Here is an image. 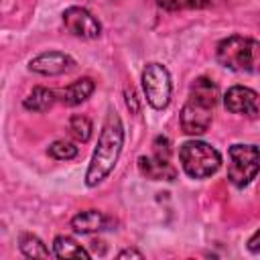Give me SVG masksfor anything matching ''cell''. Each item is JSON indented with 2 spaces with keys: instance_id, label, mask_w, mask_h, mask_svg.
Wrapping results in <instances>:
<instances>
[{
  "instance_id": "1",
  "label": "cell",
  "mask_w": 260,
  "mask_h": 260,
  "mask_svg": "<svg viewBox=\"0 0 260 260\" xmlns=\"http://www.w3.org/2000/svg\"><path fill=\"white\" fill-rule=\"evenodd\" d=\"M122 144H124L122 120L114 110H110L106 120H104V126H102L100 138H98V146L93 150L91 162H89L87 173H85V185L87 187L100 185L112 173V169L116 167V162L120 158Z\"/></svg>"
},
{
  "instance_id": "2",
  "label": "cell",
  "mask_w": 260,
  "mask_h": 260,
  "mask_svg": "<svg viewBox=\"0 0 260 260\" xmlns=\"http://www.w3.org/2000/svg\"><path fill=\"white\" fill-rule=\"evenodd\" d=\"M219 100V89L217 85L207 79L199 77L193 81L189 98L181 110V128L185 134L197 136L203 134L213 120V108Z\"/></svg>"
},
{
  "instance_id": "3",
  "label": "cell",
  "mask_w": 260,
  "mask_h": 260,
  "mask_svg": "<svg viewBox=\"0 0 260 260\" xmlns=\"http://www.w3.org/2000/svg\"><path fill=\"white\" fill-rule=\"evenodd\" d=\"M217 61L238 73H258L260 71V43L242 37V35H232L223 39L217 45L215 51Z\"/></svg>"
},
{
  "instance_id": "4",
  "label": "cell",
  "mask_w": 260,
  "mask_h": 260,
  "mask_svg": "<svg viewBox=\"0 0 260 260\" xmlns=\"http://www.w3.org/2000/svg\"><path fill=\"white\" fill-rule=\"evenodd\" d=\"M183 171L191 179H207L221 167V154L203 140H187L179 148Z\"/></svg>"
},
{
  "instance_id": "5",
  "label": "cell",
  "mask_w": 260,
  "mask_h": 260,
  "mask_svg": "<svg viewBox=\"0 0 260 260\" xmlns=\"http://www.w3.org/2000/svg\"><path fill=\"white\" fill-rule=\"evenodd\" d=\"M228 158V179L236 187H246L260 171V150L254 144L230 146Z\"/></svg>"
},
{
  "instance_id": "6",
  "label": "cell",
  "mask_w": 260,
  "mask_h": 260,
  "mask_svg": "<svg viewBox=\"0 0 260 260\" xmlns=\"http://www.w3.org/2000/svg\"><path fill=\"white\" fill-rule=\"evenodd\" d=\"M142 87L146 102L154 110H162L171 102V75L165 65L160 63H148L142 71Z\"/></svg>"
},
{
  "instance_id": "7",
  "label": "cell",
  "mask_w": 260,
  "mask_h": 260,
  "mask_svg": "<svg viewBox=\"0 0 260 260\" xmlns=\"http://www.w3.org/2000/svg\"><path fill=\"white\" fill-rule=\"evenodd\" d=\"M223 106L232 114H240L246 118H256L260 114V95L244 85H234L223 95Z\"/></svg>"
},
{
  "instance_id": "8",
  "label": "cell",
  "mask_w": 260,
  "mask_h": 260,
  "mask_svg": "<svg viewBox=\"0 0 260 260\" xmlns=\"http://www.w3.org/2000/svg\"><path fill=\"white\" fill-rule=\"evenodd\" d=\"M63 24L71 35L81 37V39H95L102 32L100 20L89 10L79 8V6H71L63 12Z\"/></svg>"
},
{
  "instance_id": "9",
  "label": "cell",
  "mask_w": 260,
  "mask_h": 260,
  "mask_svg": "<svg viewBox=\"0 0 260 260\" xmlns=\"http://www.w3.org/2000/svg\"><path fill=\"white\" fill-rule=\"evenodd\" d=\"M73 65L75 63L69 55L59 53V51H47V53H41L35 59H30L28 69L35 73H41V75H61V73L69 71Z\"/></svg>"
},
{
  "instance_id": "10",
  "label": "cell",
  "mask_w": 260,
  "mask_h": 260,
  "mask_svg": "<svg viewBox=\"0 0 260 260\" xmlns=\"http://www.w3.org/2000/svg\"><path fill=\"white\" fill-rule=\"evenodd\" d=\"M138 169L150 181H175L177 179V169L169 162V158H160L154 154L152 156H140Z\"/></svg>"
},
{
  "instance_id": "11",
  "label": "cell",
  "mask_w": 260,
  "mask_h": 260,
  "mask_svg": "<svg viewBox=\"0 0 260 260\" xmlns=\"http://www.w3.org/2000/svg\"><path fill=\"white\" fill-rule=\"evenodd\" d=\"M106 223H108V217L102 211H98V209L81 211V213H77L71 219V228L77 234H93V232H100V230L106 228Z\"/></svg>"
},
{
  "instance_id": "12",
  "label": "cell",
  "mask_w": 260,
  "mask_h": 260,
  "mask_svg": "<svg viewBox=\"0 0 260 260\" xmlns=\"http://www.w3.org/2000/svg\"><path fill=\"white\" fill-rule=\"evenodd\" d=\"M93 89H95L93 81H91L89 77H81V79L69 83L65 89H61L59 95H61V102H63V104H67V106H77V104L85 102V100L93 93Z\"/></svg>"
},
{
  "instance_id": "13",
  "label": "cell",
  "mask_w": 260,
  "mask_h": 260,
  "mask_svg": "<svg viewBox=\"0 0 260 260\" xmlns=\"http://www.w3.org/2000/svg\"><path fill=\"white\" fill-rule=\"evenodd\" d=\"M53 254L57 258H89V252L69 236H57L53 242Z\"/></svg>"
},
{
  "instance_id": "14",
  "label": "cell",
  "mask_w": 260,
  "mask_h": 260,
  "mask_svg": "<svg viewBox=\"0 0 260 260\" xmlns=\"http://www.w3.org/2000/svg\"><path fill=\"white\" fill-rule=\"evenodd\" d=\"M53 104H55V91L47 87H32V91L22 102V106L28 112H47Z\"/></svg>"
},
{
  "instance_id": "15",
  "label": "cell",
  "mask_w": 260,
  "mask_h": 260,
  "mask_svg": "<svg viewBox=\"0 0 260 260\" xmlns=\"http://www.w3.org/2000/svg\"><path fill=\"white\" fill-rule=\"evenodd\" d=\"M18 246H20V252L26 258H49V254H51L49 248L32 234H20Z\"/></svg>"
},
{
  "instance_id": "16",
  "label": "cell",
  "mask_w": 260,
  "mask_h": 260,
  "mask_svg": "<svg viewBox=\"0 0 260 260\" xmlns=\"http://www.w3.org/2000/svg\"><path fill=\"white\" fill-rule=\"evenodd\" d=\"M69 132L75 140L79 142H87L91 138V122L87 116H81V114H75L69 118Z\"/></svg>"
},
{
  "instance_id": "17",
  "label": "cell",
  "mask_w": 260,
  "mask_h": 260,
  "mask_svg": "<svg viewBox=\"0 0 260 260\" xmlns=\"http://www.w3.org/2000/svg\"><path fill=\"white\" fill-rule=\"evenodd\" d=\"M49 154L57 160H71V158L77 156V146L67 142V140H55L49 146Z\"/></svg>"
},
{
  "instance_id": "18",
  "label": "cell",
  "mask_w": 260,
  "mask_h": 260,
  "mask_svg": "<svg viewBox=\"0 0 260 260\" xmlns=\"http://www.w3.org/2000/svg\"><path fill=\"white\" fill-rule=\"evenodd\" d=\"M158 4L165 10H193V8H205L209 0H158Z\"/></svg>"
},
{
  "instance_id": "19",
  "label": "cell",
  "mask_w": 260,
  "mask_h": 260,
  "mask_svg": "<svg viewBox=\"0 0 260 260\" xmlns=\"http://www.w3.org/2000/svg\"><path fill=\"white\" fill-rule=\"evenodd\" d=\"M152 146H154V156L169 158V154H171V142H169V138H165V136H156L154 142H152Z\"/></svg>"
},
{
  "instance_id": "20",
  "label": "cell",
  "mask_w": 260,
  "mask_h": 260,
  "mask_svg": "<svg viewBox=\"0 0 260 260\" xmlns=\"http://www.w3.org/2000/svg\"><path fill=\"white\" fill-rule=\"evenodd\" d=\"M126 106L134 112V114H138V100H136V93H134V89L130 87V89H126Z\"/></svg>"
},
{
  "instance_id": "21",
  "label": "cell",
  "mask_w": 260,
  "mask_h": 260,
  "mask_svg": "<svg viewBox=\"0 0 260 260\" xmlns=\"http://www.w3.org/2000/svg\"><path fill=\"white\" fill-rule=\"evenodd\" d=\"M248 250L250 252H260V230H256L252 236H250V240H248Z\"/></svg>"
},
{
  "instance_id": "22",
  "label": "cell",
  "mask_w": 260,
  "mask_h": 260,
  "mask_svg": "<svg viewBox=\"0 0 260 260\" xmlns=\"http://www.w3.org/2000/svg\"><path fill=\"white\" fill-rule=\"evenodd\" d=\"M118 258H144V256H142V252H138L134 248H128V250H122L118 254Z\"/></svg>"
}]
</instances>
